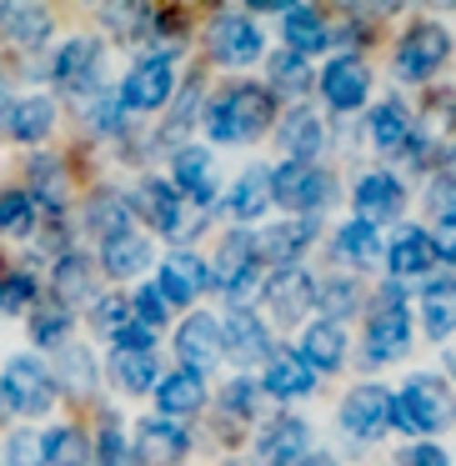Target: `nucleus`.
Segmentation results:
<instances>
[{"label":"nucleus","mask_w":456,"mask_h":466,"mask_svg":"<svg viewBox=\"0 0 456 466\" xmlns=\"http://www.w3.org/2000/svg\"><path fill=\"white\" fill-rule=\"evenodd\" d=\"M0 281H5V276H0Z\"/></svg>","instance_id":"774afa93"},{"label":"nucleus","mask_w":456,"mask_h":466,"mask_svg":"<svg viewBox=\"0 0 456 466\" xmlns=\"http://www.w3.org/2000/svg\"><path fill=\"white\" fill-rule=\"evenodd\" d=\"M431 241H436V261L456 266V221H451V226H441V236H431Z\"/></svg>","instance_id":"052dcab7"},{"label":"nucleus","mask_w":456,"mask_h":466,"mask_svg":"<svg viewBox=\"0 0 456 466\" xmlns=\"http://www.w3.org/2000/svg\"><path fill=\"white\" fill-rule=\"evenodd\" d=\"M256 391H261L256 381H231V386L221 391V406H226L231 416H256Z\"/></svg>","instance_id":"6e6d98bb"},{"label":"nucleus","mask_w":456,"mask_h":466,"mask_svg":"<svg viewBox=\"0 0 456 466\" xmlns=\"http://www.w3.org/2000/svg\"><path fill=\"white\" fill-rule=\"evenodd\" d=\"M401 211H406V191L396 176H386V171L361 176V186H356V221L381 226V221H396Z\"/></svg>","instance_id":"aec40b11"},{"label":"nucleus","mask_w":456,"mask_h":466,"mask_svg":"<svg viewBox=\"0 0 456 466\" xmlns=\"http://www.w3.org/2000/svg\"><path fill=\"white\" fill-rule=\"evenodd\" d=\"M71 326H76V311H71V306H61L56 296H46V301L31 306V341L46 346V351H51V346H66Z\"/></svg>","instance_id":"e433bc0d"},{"label":"nucleus","mask_w":456,"mask_h":466,"mask_svg":"<svg viewBox=\"0 0 456 466\" xmlns=\"http://www.w3.org/2000/svg\"><path fill=\"white\" fill-rule=\"evenodd\" d=\"M226 206H231L236 221H256V216H266V206H271V171H266V166L241 171V181H236V191H231Z\"/></svg>","instance_id":"c9c22d12"},{"label":"nucleus","mask_w":456,"mask_h":466,"mask_svg":"<svg viewBox=\"0 0 456 466\" xmlns=\"http://www.w3.org/2000/svg\"><path fill=\"white\" fill-rule=\"evenodd\" d=\"M281 25H286V51L301 56V61H306V56H316L326 41H331V31H326V15L311 11V5H291Z\"/></svg>","instance_id":"473e14b6"},{"label":"nucleus","mask_w":456,"mask_h":466,"mask_svg":"<svg viewBox=\"0 0 456 466\" xmlns=\"http://www.w3.org/2000/svg\"><path fill=\"white\" fill-rule=\"evenodd\" d=\"M131 221H136V196H126V191H96L91 206H86V226H91L101 241L136 231Z\"/></svg>","instance_id":"393cba45"},{"label":"nucleus","mask_w":456,"mask_h":466,"mask_svg":"<svg viewBox=\"0 0 456 466\" xmlns=\"http://www.w3.org/2000/svg\"><path fill=\"white\" fill-rule=\"evenodd\" d=\"M101 21H106V31L136 41V35H146V31H156V25H161V11H156V5H106Z\"/></svg>","instance_id":"c03bdc74"},{"label":"nucleus","mask_w":456,"mask_h":466,"mask_svg":"<svg viewBox=\"0 0 456 466\" xmlns=\"http://www.w3.org/2000/svg\"><path fill=\"white\" fill-rule=\"evenodd\" d=\"M171 81H176L171 56H141V61L126 71V81L116 96H121L126 111H161V106L171 101Z\"/></svg>","instance_id":"1a4fd4ad"},{"label":"nucleus","mask_w":456,"mask_h":466,"mask_svg":"<svg viewBox=\"0 0 456 466\" xmlns=\"http://www.w3.org/2000/svg\"><path fill=\"white\" fill-rule=\"evenodd\" d=\"M136 211H141L161 236H186L191 231V221H186V201H181V191H176L171 181H141V191H136Z\"/></svg>","instance_id":"6ab92c4d"},{"label":"nucleus","mask_w":456,"mask_h":466,"mask_svg":"<svg viewBox=\"0 0 456 466\" xmlns=\"http://www.w3.org/2000/svg\"><path fill=\"white\" fill-rule=\"evenodd\" d=\"M211 51L221 66H251L266 56V41H261V25L241 11H226L221 21L211 25Z\"/></svg>","instance_id":"f8f14e48"},{"label":"nucleus","mask_w":456,"mask_h":466,"mask_svg":"<svg viewBox=\"0 0 456 466\" xmlns=\"http://www.w3.org/2000/svg\"><path fill=\"white\" fill-rule=\"evenodd\" d=\"M126 321H131V296H121V291L96 296V306H91V326H96V331H101V336H116Z\"/></svg>","instance_id":"09e8293b"},{"label":"nucleus","mask_w":456,"mask_h":466,"mask_svg":"<svg viewBox=\"0 0 456 466\" xmlns=\"http://www.w3.org/2000/svg\"><path fill=\"white\" fill-rule=\"evenodd\" d=\"M166 311H171V306H166V296L156 291V286H141V291L131 296V316H136L141 326H151V331L166 321Z\"/></svg>","instance_id":"864d4df0"},{"label":"nucleus","mask_w":456,"mask_h":466,"mask_svg":"<svg viewBox=\"0 0 456 466\" xmlns=\"http://www.w3.org/2000/svg\"><path fill=\"white\" fill-rule=\"evenodd\" d=\"M221 356H231L236 366L271 361V331H266L251 311H241V306H236V311L221 321Z\"/></svg>","instance_id":"f3484780"},{"label":"nucleus","mask_w":456,"mask_h":466,"mask_svg":"<svg viewBox=\"0 0 456 466\" xmlns=\"http://www.w3.org/2000/svg\"><path fill=\"white\" fill-rule=\"evenodd\" d=\"M446 176H456V141H451V151H446Z\"/></svg>","instance_id":"0e129e2a"},{"label":"nucleus","mask_w":456,"mask_h":466,"mask_svg":"<svg viewBox=\"0 0 456 466\" xmlns=\"http://www.w3.org/2000/svg\"><path fill=\"white\" fill-rule=\"evenodd\" d=\"M121 121H126L121 96H116V91H96V106H91V126H96V131L116 136V131H121Z\"/></svg>","instance_id":"603ef678"},{"label":"nucleus","mask_w":456,"mask_h":466,"mask_svg":"<svg viewBox=\"0 0 456 466\" xmlns=\"http://www.w3.org/2000/svg\"><path fill=\"white\" fill-rule=\"evenodd\" d=\"M341 431L356 441H376L391 431V391L381 381H361L356 391H346L341 401Z\"/></svg>","instance_id":"6e6552de"},{"label":"nucleus","mask_w":456,"mask_h":466,"mask_svg":"<svg viewBox=\"0 0 456 466\" xmlns=\"http://www.w3.org/2000/svg\"><path fill=\"white\" fill-rule=\"evenodd\" d=\"M46 466H91V436L81 426L46 431Z\"/></svg>","instance_id":"79ce46f5"},{"label":"nucleus","mask_w":456,"mask_h":466,"mask_svg":"<svg viewBox=\"0 0 456 466\" xmlns=\"http://www.w3.org/2000/svg\"><path fill=\"white\" fill-rule=\"evenodd\" d=\"M256 236L251 231H231L221 246H216V266H211V286L226 291L231 301H246L256 291Z\"/></svg>","instance_id":"423d86ee"},{"label":"nucleus","mask_w":456,"mask_h":466,"mask_svg":"<svg viewBox=\"0 0 456 466\" xmlns=\"http://www.w3.org/2000/svg\"><path fill=\"white\" fill-rule=\"evenodd\" d=\"M206 286H211V266H206L196 251H171V256H166V266H161L156 291L166 296V306H191Z\"/></svg>","instance_id":"dca6fc26"},{"label":"nucleus","mask_w":456,"mask_h":466,"mask_svg":"<svg viewBox=\"0 0 456 466\" xmlns=\"http://www.w3.org/2000/svg\"><path fill=\"white\" fill-rule=\"evenodd\" d=\"M226 466H261V461H256V456H251V461H226Z\"/></svg>","instance_id":"69168bd1"},{"label":"nucleus","mask_w":456,"mask_h":466,"mask_svg":"<svg viewBox=\"0 0 456 466\" xmlns=\"http://www.w3.org/2000/svg\"><path fill=\"white\" fill-rule=\"evenodd\" d=\"M296 466H336V456H321V451H306V456H301V461H296Z\"/></svg>","instance_id":"e2e57ef3"},{"label":"nucleus","mask_w":456,"mask_h":466,"mask_svg":"<svg viewBox=\"0 0 456 466\" xmlns=\"http://www.w3.org/2000/svg\"><path fill=\"white\" fill-rule=\"evenodd\" d=\"M11 106H15V96H11V76L0 71V116H11Z\"/></svg>","instance_id":"680f3d73"},{"label":"nucleus","mask_w":456,"mask_h":466,"mask_svg":"<svg viewBox=\"0 0 456 466\" xmlns=\"http://www.w3.org/2000/svg\"><path fill=\"white\" fill-rule=\"evenodd\" d=\"M316 306H326V321L341 326L346 316H351L356 306H361V286H356L351 276H331V281H326L321 291H316Z\"/></svg>","instance_id":"a18cd8bd"},{"label":"nucleus","mask_w":456,"mask_h":466,"mask_svg":"<svg viewBox=\"0 0 456 466\" xmlns=\"http://www.w3.org/2000/svg\"><path fill=\"white\" fill-rule=\"evenodd\" d=\"M306 441H311L306 421H296V416H271V421L261 426V436H256V456H261V466H296L306 456Z\"/></svg>","instance_id":"a211bd4d"},{"label":"nucleus","mask_w":456,"mask_h":466,"mask_svg":"<svg viewBox=\"0 0 456 466\" xmlns=\"http://www.w3.org/2000/svg\"><path fill=\"white\" fill-rule=\"evenodd\" d=\"M301 356L316 366V371H336L346 356V331L336 321H311L301 336Z\"/></svg>","instance_id":"f704fd0d"},{"label":"nucleus","mask_w":456,"mask_h":466,"mask_svg":"<svg viewBox=\"0 0 456 466\" xmlns=\"http://www.w3.org/2000/svg\"><path fill=\"white\" fill-rule=\"evenodd\" d=\"M446 56H451V35L436 21H416L401 35V46H396V76L401 81H431L446 66Z\"/></svg>","instance_id":"39448f33"},{"label":"nucleus","mask_w":456,"mask_h":466,"mask_svg":"<svg viewBox=\"0 0 456 466\" xmlns=\"http://www.w3.org/2000/svg\"><path fill=\"white\" fill-rule=\"evenodd\" d=\"M386 266H391V276H426L436 266V241L426 231H416V226H406L386 246Z\"/></svg>","instance_id":"c85d7f7f"},{"label":"nucleus","mask_w":456,"mask_h":466,"mask_svg":"<svg viewBox=\"0 0 456 466\" xmlns=\"http://www.w3.org/2000/svg\"><path fill=\"white\" fill-rule=\"evenodd\" d=\"M151 241L146 236H136V231H126V236H111V241H101V271L106 276H116V281H131V276H141L146 266H151Z\"/></svg>","instance_id":"bb28decb"},{"label":"nucleus","mask_w":456,"mask_h":466,"mask_svg":"<svg viewBox=\"0 0 456 466\" xmlns=\"http://www.w3.org/2000/svg\"><path fill=\"white\" fill-rule=\"evenodd\" d=\"M271 116H276V96L266 86H231V91L211 96V106H206V131L221 146L256 141L271 126Z\"/></svg>","instance_id":"f257e3e1"},{"label":"nucleus","mask_w":456,"mask_h":466,"mask_svg":"<svg viewBox=\"0 0 456 466\" xmlns=\"http://www.w3.org/2000/svg\"><path fill=\"white\" fill-rule=\"evenodd\" d=\"M171 186L181 191V201H191L196 211H206V206L216 201V171H211V151H201V146H186V151H176Z\"/></svg>","instance_id":"412c9836"},{"label":"nucleus","mask_w":456,"mask_h":466,"mask_svg":"<svg viewBox=\"0 0 456 466\" xmlns=\"http://www.w3.org/2000/svg\"><path fill=\"white\" fill-rule=\"evenodd\" d=\"M411 346V311H406V291L396 281H386L371 301L366 316V361H396Z\"/></svg>","instance_id":"7ed1b4c3"},{"label":"nucleus","mask_w":456,"mask_h":466,"mask_svg":"<svg viewBox=\"0 0 456 466\" xmlns=\"http://www.w3.org/2000/svg\"><path fill=\"white\" fill-rule=\"evenodd\" d=\"M101 61H106L101 41L76 35V41H66L61 51L51 56V81L61 86V91H71V96H86V91L101 86Z\"/></svg>","instance_id":"9d476101"},{"label":"nucleus","mask_w":456,"mask_h":466,"mask_svg":"<svg viewBox=\"0 0 456 466\" xmlns=\"http://www.w3.org/2000/svg\"><path fill=\"white\" fill-rule=\"evenodd\" d=\"M261 391L281 396V401H291V396H311L316 391V366L306 361L301 351H276L271 361H266Z\"/></svg>","instance_id":"5701e85b"},{"label":"nucleus","mask_w":456,"mask_h":466,"mask_svg":"<svg viewBox=\"0 0 456 466\" xmlns=\"http://www.w3.org/2000/svg\"><path fill=\"white\" fill-rule=\"evenodd\" d=\"M276 141L286 146V161H306V166H311V156L326 146V126H321V116H316V111L296 106V111L281 121V136H276Z\"/></svg>","instance_id":"c756f323"},{"label":"nucleus","mask_w":456,"mask_h":466,"mask_svg":"<svg viewBox=\"0 0 456 466\" xmlns=\"http://www.w3.org/2000/svg\"><path fill=\"white\" fill-rule=\"evenodd\" d=\"M186 451H191V436L181 431V421L146 416V421L136 426V441H131L136 466H181Z\"/></svg>","instance_id":"9b49d317"},{"label":"nucleus","mask_w":456,"mask_h":466,"mask_svg":"<svg viewBox=\"0 0 456 466\" xmlns=\"http://www.w3.org/2000/svg\"><path fill=\"white\" fill-rule=\"evenodd\" d=\"M56 391H71V396H86L96 391V356L86 346H61V361H56Z\"/></svg>","instance_id":"ea45409f"},{"label":"nucleus","mask_w":456,"mask_h":466,"mask_svg":"<svg viewBox=\"0 0 456 466\" xmlns=\"http://www.w3.org/2000/svg\"><path fill=\"white\" fill-rule=\"evenodd\" d=\"M271 201L286 206L291 216H316L336 201V181L321 171V166L306 161H286L281 171H271Z\"/></svg>","instance_id":"20e7f679"},{"label":"nucleus","mask_w":456,"mask_h":466,"mask_svg":"<svg viewBox=\"0 0 456 466\" xmlns=\"http://www.w3.org/2000/svg\"><path fill=\"white\" fill-rule=\"evenodd\" d=\"M316 231H321V221H316V216H296V221L266 226V231L256 236V256H261V261H276V266H291L296 256L316 241Z\"/></svg>","instance_id":"4be33fe9"},{"label":"nucleus","mask_w":456,"mask_h":466,"mask_svg":"<svg viewBox=\"0 0 456 466\" xmlns=\"http://www.w3.org/2000/svg\"><path fill=\"white\" fill-rule=\"evenodd\" d=\"M266 71H271V86L266 91H281V96H306V86H311V66L301 61V56L281 51V56H266Z\"/></svg>","instance_id":"37998d69"},{"label":"nucleus","mask_w":456,"mask_h":466,"mask_svg":"<svg viewBox=\"0 0 456 466\" xmlns=\"http://www.w3.org/2000/svg\"><path fill=\"white\" fill-rule=\"evenodd\" d=\"M35 201V211H61L66 201V166L56 161V156H35L31 161V191H25Z\"/></svg>","instance_id":"4c0bfd02"},{"label":"nucleus","mask_w":456,"mask_h":466,"mask_svg":"<svg viewBox=\"0 0 456 466\" xmlns=\"http://www.w3.org/2000/svg\"><path fill=\"white\" fill-rule=\"evenodd\" d=\"M176 356L186 361V371L206 376L216 361H221V321L206 311H191L176 331Z\"/></svg>","instance_id":"ddd939ff"},{"label":"nucleus","mask_w":456,"mask_h":466,"mask_svg":"<svg viewBox=\"0 0 456 466\" xmlns=\"http://www.w3.org/2000/svg\"><path fill=\"white\" fill-rule=\"evenodd\" d=\"M456 416V396L451 386L441 381V376L421 371L406 381L401 396H391V426H401V431L411 436H431V431H446Z\"/></svg>","instance_id":"f03ea898"},{"label":"nucleus","mask_w":456,"mask_h":466,"mask_svg":"<svg viewBox=\"0 0 456 466\" xmlns=\"http://www.w3.org/2000/svg\"><path fill=\"white\" fill-rule=\"evenodd\" d=\"M321 96L331 111H356L371 96V71H366L361 56H336L321 71Z\"/></svg>","instance_id":"4468645a"},{"label":"nucleus","mask_w":456,"mask_h":466,"mask_svg":"<svg viewBox=\"0 0 456 466\" xmlns=\"http://www.w3.org/2000/svg\"><path fill=\"white\" fill-rule=\"evenodd\" d=\"M0 396H5V406H11V411L41 416L46 406L56 401V376L46 371L35 356H15V361L5 366V376H0Z\"/></svg>","instance_id":"0eeeda50"},{"label":"nucleus","mask_w":456,"mask_h":466,"mask_svg":"<svg viewBox=\"0 0 456 466\" xmlns=\"http://www.w3.org/2000/svg\"><path fill=\"white\" fill-rule=\"evenodd\" d=\"M51 281H56V301L71 306V311H76V306H96V296H101V291H96V266L86 261V256H76V251L56 261Z\"/></svg>","instance_id":"cd10ccee"},{"label":"nucleus","mask_w":456,"mask_h":466,"mask_svg":"<svg viewBox=\"0 0 456 466\" xmlns=\"http://www.w3.org/2000/svg\"><path fill=\"white\" fill-rule=\"evenodd\" d=\"M156 401H161V416L166 421H181V416H196L206 406V381L196 371H171L156 381Z\"/></svg>","instance_id":"b1692460"},{"label":"nucleus","mask_w":456,"mask_h":466,"mask_svg":"<svg viewBox=\"0 0 456 466\" xmlns=\"http://www.w3.org/2000/svg\"><path fill=\"white\" fill-rule=\"evenodd\" d=\"M411 116H406V106L401 101H381L371 111V121H366V136H371V146L376 151H386V156H396V151H406L411 146Z\"/></svg>","instance_id":"2f4dec72"},{"label":"nucleus","mask_w":456,"mask_h":466,"mask_svg":"<svg viewBox=\"0 0 456 466\" xmlns=\"http://www.w3.org/2000/svg\"><path fill=\"white\" fill-rule=\"evenodd\" d=\"M51 126H56V101H51V96H25V101H15L11 116H5L11 141H25V146L46 141V136H51Z\"/></svg>","instance_id":"7c9ffc66"},{"label":"nucleus","mask_w":456,"mask_h":466,"mask_svg":"<svg viewBox=\"0 0 456 466\" xmlns=\"http://www.w3.org/2000/svg\"><path fill=\"white\" fill-rule=\"evenodd\" d=\"M196 91H201V76H191V81H186V91H181V111H176L171 121H166V131H161V136H171V141H176V136H186V126H191V111H196V101H201Z\"/></svg>","instance_id":"4d7b16f0"},{"label":"nucleus","mask_w":456,"mask_h":466,"mask_svg":"<svg viewBox=\"0 0 456 466\" xmlns=\"http://www.w3.org/2000/svg\"><path fill=\"white\" fill-rule=\"evenodd\" d=\"M451 371H456V361H451Z\"/></svg>","instance_id":"338daca9"},{"label":"nucleus","mask_w":456,"mask_h":466,"mask_svg":"<svg viewBox=\"0 0 456 466\" xmlns=\"http://www.w3.org/2000/svg\"><path fill=\"white\" fill-rule=\"evenodd\" d=\"M336 251H341L351 266H376V261H386L381 236H376V226H366V221H346L341 231H336Z\"/></svg>","instance_id":"a19ab883"},{"label":"nucleus","mask_w":456,"mask_h":466,"mask_svg":"<svg viewBox=\"0 0 456 466\" xmlns=\"http://www.w3.org/2000/svg\"><path fill=\"white\" fill-rule=\"evenodd\" d=\"M5 466H46V436L21 426L5 436Z\"/></svg>","instance_id":"de8ad7c7"},{"label":"nucleus","mask_w":456,"mask_h":466,"mask_svg":"<svg viewBox=\"0 0 456 466\" xmlns=\"http://www.w3.org/2000/svg\"><path fill=\"white\" fill-rule=\"evenodd\" d=\"M151 341H156V331H151V326H141L136 316L116 331V351H151Z\"/></svg>","instance_id":"13d9d810"},{"label":"nucleus","mask_w":456,"mask_h":466,"mask_svg":"<svg viewBox=\"0 0 456 466\" xmlns=\"http://www.w3.org/2000/svg\"><path fill=\"white\" fill-rule=\"evenodd\" d=\"M91 461H96V466H136L131 441L121 436V426H106V431H101V441L91 446Z\"/></svg>","instance_id":"8fccbe9b"},{"label":"nucleus","mask_w":456,"mask_h":466,"mask_svg":"<svg viewBox=\"0 0 456 466\" xmlns=\"http://www.w3.org/2000/svg\"><path fill=\"white\" fill-rule=\"evenodd\" d=\"M426 211H431L441 226L456 221V176H436L431 191H426Z\"/></svg>","instance_id":"3c124183"},{"label":"nucleus","mask_w":456,"mask_h":466,"mask_svg":"<svg viewBox=\"0 0 456 466\" xmlns=\"http://www.w3.org/2000/svg\"><path fill=\"white\" fill-rule=\"evenodd\" d=\"M0 306H5V311H25V306H35L31 271H15V276H5V281H0Z\"/></svg>","instance_id":"5fc2aeb1"},{"label":"nucleus","mask_w":456,"mask_h":466,"mask_svg":"<svg viewBox=\"0 0 456 466\" xmlns=\"http://www.w3.org/2000/svg\"><path fill=\"white\" fill-rule=\"evenodd\" d=\"M111 376L121 391L141 396V391H156V381H161V366H156L151 351H116L111 356Z\"/></svg>","instance_id":"58836bf2"},{"label":"nucleus","mask_w":456,"mask_h":466,"mask_svg":"<svg viewBox=\"0 0 456 466\" xmlns=\"http://www.w3.org/2000/svg\"><path fill=\"white\" fill-rule=\"evenodd\" d=\"M401 466H446V451H441V446H431V441H416V446H406V451H401Z\"/></svg>","instance_id":"bf43d9fd"},{"label":"nucleus","mask_w":456,"mask_h":466,"mask_svg":"<svg viewBox=\"0 0 456 466\" xmlns=\"http://www.w3.org/2000/svg\"><path fill=\"white\" fill-rule=\"evenodd\" d=\"M266 306H271L276 321L296 326L306 311L316 306V281L301 271V266H281V271L266 281Z\"/></svg>","instance_id":"2eb2a0df"},{"label":"nucleus","mask_w":456,"mask_h":466,"mask_svg":"<svg viewBox=\"0 0 456 466\" xmlns=\"http://www.w3.org/2000/svg\"><path fill=\"white\" fill-rule=\"evenodd\" d=\"M35 201L25 191H0V231H11V236H31L35 231Z\"/></svg>","instance_id":"49530a36"},{"label":"nucleus","mask_w":456,"mask_h":466,"mask_svg":"<svg viewBox=\"0 0 456 466\" xmlns=\"http://www.w3.org/2000/svg\"><path fill=\"white\" fill-rule=\"evenodd\" d=\"M421 326H426L431 341H446V336L456 331V271L426 281V291H421Z\"/></svg>","instance_id":"a878e982"},{"label":"nucleus","mask_w":456,"mask_h":466,"mask_svg":"<svg viewBox=\"0 0 456 466\" xmlns=\"http://www.w3.org/2000/svg\"><path fill=\"white\" fill-rule=\"evenodd\" d=\"M0 35L11 46H41L51 35V11L46 5H0Z\"/></svg>","instance_id":"72a5a7b5"}]
</instances>
